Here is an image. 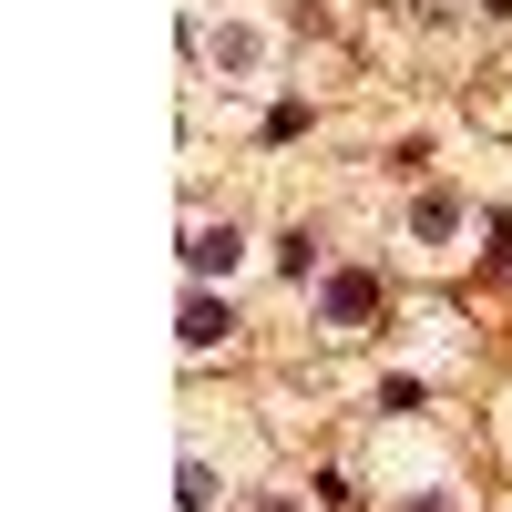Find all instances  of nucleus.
<instances>
[{"label":"nucleus","instance_id":"obj_1","mask_svg":"<svg viewBox=\"0 0 512 512\" xmlns=\"http://www.w3.org/2000/svg\"><path fill=\"white\" fill-rule=\"evenodd\" d=\"M195 52H205L216 82H256V72L277 62V41L256 31V21H195Z\"/></svg>","mask_w":512,"mask_h":512},{"label":"nucleus","instance_id":"obj_6","mask_svg":"<svg viewBox=\"0 0 512 512\" xmlns=\"http://www.w3.org/2000/svg\"><path fill=\"white\" fill-rule=\"evenodd\" d=\"M318 256H328L318 226H287V236H277V277H287V287H308V277H318Z\"/></svg>","mask_w":512,"mask_h":512},{"label":"nucleus","instance_id":"obj_9","mask_svg":"<svg viewBox=\"0 0 512 512\" xmlns=\"http://www.w3.org/2000/svg\"><path fill=\"white\" fill-rule=\"evenodd\" d=\"M246 512H308V502H297V492H256Z\"/></svg>","mask_w":512,"mask_h":512},{"label":"nucleus","instance_id":"obj_3","mask_svg":"<svg viewBox=\"0 0 512 512\" xmlns=\"http://www.w3.org/2000/svg\"><path fill=\"white\" fill-rule=\"evenodd\" d=\"M318 318H328V338H359L379 318V277H328L318 287Z\"/></svg>","mask_w":512,"mask_h":512},{"label":"nucleus","instance_id":"obj_4","mask_svg":"<svg viewBox=\"0 0 512 512\" xmlns=\"http://www.w3.org/2000/svg\"><path fill=\"white\" fill-rule=\"evenodd\" d=\"M175 338H185V359H216L226 338H236V308H226L216 287H195V297H185V328H175Z\"/></svg>","mask_w":512,"mask_h":512},{"label":"nucleus","instance_id":"obj_5","mask_svg":"<svg viewBox=\"0 0 512 512\" xmlns=\"http://www.w3.org/2000/svg\"><path fill=\"white\" fill-rule=\"evenodd\" d=\"M461 226H472V205H461V195H441V185L410 205V246H451Z\"/></svg>","mask_w":512,"mask_h":512},{"label":"nucleus","instance_id":"obj_2","mask_svg":"<svg viewBox=\"0 0 512 512\" xmlns=\"http://www.w3.org/2000/svg\"><path fill=\"white\" fill-rule=\"evenodd\" d=\"M236 267H246V226H236V216H195V226H185V277L216 287V277H236Z\"/></svg>","mask_w":512,"mask_h":512},{"label":"nucleus","instance_id":"obj_8","mask_svg":"<svg viewBox=\"0 0 512 512\" xmlns=\"http://www.w3.org/2000/svg\"><path fill=\"white\" fill-rule=\"evenodd\" d=\"M400 512H461V502H451V492H441V482H420V492H410V502H400Z\"/></svg>","mask_w":512,"mask_h":512},{"label":"nucleus","instance_id":"obj_7","mask_svg":"<svg viewBox=\"0 0 512 512\" xmlns=\"http://www.w3.org/2000/svg\"><path fill=\"white\" fill-rule=\"evenodd\" d=\"M175 502H185V512H216V461H205V451H185V472H175Z\"/></svg>","mask_w":512,"mask_h":512}]
</instances>
